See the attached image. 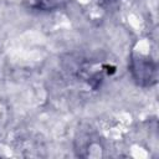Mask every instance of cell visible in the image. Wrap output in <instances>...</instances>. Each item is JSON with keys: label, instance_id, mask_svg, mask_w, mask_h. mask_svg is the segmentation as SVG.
Wrapping results in <instances>:
<instances>
[{"label": "cell", "instance_id": "cell-2", "mask_svg": "<svg viewBox=\"0 0 159 159\" xmlns=\"http://www.w3.org/2000/svg\"><path fill=\"white\" fill-rule=\"evenodd\" d=\"M68 0H35V6L42 10H53L61 7Z\"/></svg>", "mask_w": 159, "mask_h": 159}, {"label": "cell", "instance_id": "cell-1", "mask_svg": "<svg viewBox=\"0 0 159 159\" xmlns=\"http://www.w3.org/2000/svg\"><path fill=\"white\" fill-rule=\"evenodd\" d=\"M129 71L133 80L142 87H152L157 83L158 67L154 61L144 56H132Z\"/></svg>", "mask_w": 159, "mask_h": 159}]
</instances>
